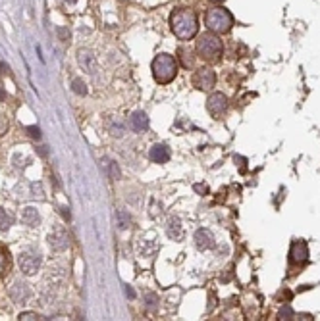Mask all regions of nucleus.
<instances>
[{"instance_id":"obj_1","label":"nucleus","mask_w":320,"mask_h":321,"mask_svg":"<svg viewBox=\"0 0 320 321\" xmlns=\"http://www.w3.org/2000/svg\"><path fill=\"white\" fill-rule=\"evenodd\" d=\"M172 31L179 41H191L199 31L197 14L191 8H179L170 16Z\"/></svg>"},{"instance_id":"obj_2","label":"nucleus","mask_w":320,"mask_h":321,"mask_svg":"<svg viewBox=\"0 0 320 321\" xmlns=\"http://www.w3.org/2000/svg\"><path fill=\"white\" fill-rule=\"evenodd\" d=\"M204 25L211 33L224 35L234 27V16L222 6H214L204 14Z\"/></svg>"},{"instance_id":"obj_3","label":"nucleus","mask_w":320,"mask_h":321,"mask_svg":"<svg viewBox=\"0 0 320 321\" xmlns=\"http://www.w3.org/2000/svg\"><path fill=\"white\" fill-rule=\"evenodd\" d=\"M177 73V64L174 56L170 54H158V56L152 60V77L154 81L160 85H168L176 79Z\"/></svg>"},{"instance_id":"obj_4","label":"nucleus","mask_w":320,"mask_h":321,"mask_svg":"<svg viewBox=\"0 0 320 321\" xmlns=\"http://www.w3.org/2000/svg\"><path fill=\"white\" fill-rule=\"evenodd\" d=\"M224 52V46H222V41H220L216 33H202L197 41V54L202 58V60H209V62H216L220 60Z\"/></svg>"},{"instance_id":"obj_5","label":"nucleus","mask_w":320,"mask_h":321,"mask_svg":"<svg viewBox=\"0 0 320 321\" xmlns=\"http://www.w3.org/2000/svg\"><path fill=\"white\" fill-rule=\"evenodd\" d=\"M207 110H209V114H211L214 119H220V117L227 112V98L222 92H214V94H211L209 100H207Z\"/></svg>"},{"instance_id":"obj_6","label":"nucleus","mask_w":320,"mask_h":321,"mask_svg":"<svg viewBox=\"0 0 320 321\" xmlns=\"http://www.w3.org/2000/svg\"><path fill=\"white\" fill-rule=\"evenodd\" d=\"M17 264L26 275H35L41 267V256L35 254V252H21L17 258Z\"/></svg>"},{"instance_id":"obj_7","label":"nucleus","mask_w":320,"mask_h":321,"mask_svg":"<svg viewBox=\"0 0 320 321\" xmlns=\"http://www.w3.org/2000/svg\"><path fill=\"white\" fill-rule=\"evenodd\" d=\"M193 83L197 89L201 91H211L212 87L216 85V73L212 71L211 67H201L193 77Z\"/></svg>"},{"instance_id":"obj_8","label":"nucleus","mask_w":320,"mask_h":321,"mask_svg":"<svg viewBox=\"0 0 320 321\" xmlns=\"http://www.w3.org/2000/svg\"><path fill=\"white\" fill-rule=\"evenodd\" d=\"M77 62H79V66L83 67V71H87V73H91V75L97 73V69H99L97 56H95L89 48H79L77 50Z\"/></svg>"},{"instance_id":"obj_9","label":"nucleus","mask_w":320,"mask_h":321,"mask_svg":"<svg viewBox=\"0 0 320 321\" xmlns=\"http://www.w3.org/2000/svg\"><path fill=\"white\" fill-rule=\"evenodd\" d=\"M289 260L291 264H305L309 260V246L305 240H293L289 248Z\"/></svg>"},{"instance_id":"obj_10","label":"nucleus","mask_w":320,"mask_h":321,"mask_svg":"<svg viewBox=\"0 0 320 321\" xmlns=\"http://www.w3.org/2000/svg\"><path fill=\"white\" fill-rule=\"evenodd\" d=\"M29 297H31V288H29V285L21 283V281L14 283L12 288H10V298H12L14 302H17V304H24V302H27Z\"/></svg>"},{"instance_id":"obj_11","label":"nucleus","mask_w":320,"mask_h":321,"mask_svg":"<svg viewBox=\"0 0 320 321\" xmlns=\"http://www.w3.org/2000/svg\"><path fill=\"white\" fill-rule=\"evenodd\" d=\"M193 240H195V246L199 248V250H211V248H214V244H216L214 235H212L209 229H199L195 233Z\"/></svg>"},{"instance_id":"obj_12","label":"nucleus","mask_w":320,"mask_h":321,"mask_svg":"<svg viewBox=\"0 0 320 321\" xmlns=\"http://www.w3.org/2000/svg\"><path fill=\"white\" fill-rule=\"evenodd\" d=\"M49 242H51V246L54 248V250L62 252V250H66V248H67V244H70V239H67V233L64 229H56V231H52V233H51Z\"/></svg>"},{"instance_id":"obj_13","label":"nucleus","mask_w":320,"mask_h":321,"mask_svg":"<svg viewBox=\"0 0 320 321\" xmlns=\"http://www.w3.org/2000/svg\"><path fill=\"white\" fill-rule=\"evenodd\" d=\"M129 127L133 129L135 133H143L149 129V115L145 112H135L131 117H129Z\"/></svg>"},{"instance_id":"obj_14","label":"nucleus","mask_w":320,"mask_h":321,"mask_svg":"<svg viewBox=\"0 0 320 321\" xmlns=\"http://www.w3.org/2000/svg\"><path fill=\"white\" fill-rule=\"evenodd\" d=\"M106 129H108V133L112 137H118L120 139L126 133V124L120 117H116V115H110V117H106Z\"/></svg>"},{"instance_id":"obj_15","label":"nucleus","mask_w":320,"mask_h":321,"mask_svg":"<svg viewBox=\"0 0 320 321\" xmlns=\"http://www.w3.org/2000/svg\"><path fill=\"white\" fill-rule=\"evenodd\" d=\"M149 156H151V160L154 164H166L170 160V150L166 144H154L151 149V152H149Z\"/></svg>"},{"instance_id":"obj_16","label":"nucleus","mask_w":320,"mask_h":321,"mask_svg":"<svg viewBox=\"0 0 320 321\" xmlns=\"http://www.w3.org/2000/svg\"><path fill=\"white\" fill-rule=\"evenodd\" d=\"M21 221L29 225V227H37L39 221H41V217H39V212L35 210V208H26L24 212H21Z\"/></svg>"},{"instance_id":"obj_17","label":"nucleus","mask_w":320,"mask_h":321,"mask_svg":"<svg viewBox=\"0 0 320 321\" xmlns=\"http://www.w3.org/2000/svg\"><path fill=\"white\" fill-rule=\"evenodd\" d=\"M168 235H170V239H174V240H179L184 237V227H181V221H179L177 217H172L168 221Z\"/></svg>"},{"instance_id":"obj_18","label":"nucleus","mask_w":320,"mask_h":321,"mask_svg":"<svg viewBox=\"0 0 320 321\" xmlns=\"http://www.w3.org/2000/svg\"><path fill=\"white\" fill-rule=\"evenodd\" d=\"M116 221H118V229L124 231L131 225V217H129V214H127L126 210H118L116 212Z\"/></svg>"},{"instance_id":"obj_19","label":"nucleus","mask_w":320,"mask_h":321,"mask_svg":"<svg viewBox=\"0 0 320 321\" xmlns=\"http://www.w3.org/2000/svg\"><path fill=\"white\" fill-rule=\"evenodd\" d=\"M177 54H179V60H181L184 67H187V69H189V67L193 66V54H191V52H189L187 48H179V52H177Z\"/></svg>"},{"instance_id":"obj_20","label":"nucleus","mask_w":320,"mask_h":321,"mask_svg":"<svg viewBox=\"0 0 320 321\" xmlns=\"http://www.w3.org/2000/svg\"><path fill=\"white\" fill-rule=\"evenodd\" d=\"M12 227V215L0 208V231H8Z\"/></svg>"},{"instance_id":"obj_21","label":"nucleus","mask_w":320,"mask_h":321,"mask_svg":"<svg viewBox=\"0 0 320 321\" xmlns=\"http://www.w3.org/2000/svg\"><path fill=\"white\" fill-rule=\"evenodd\" d=\"M104 165H106V169H108V175H110V179H120V167L116 162H108V160H104Z\"/></svg>"},{"instance_id":"obj_22","label":"nucleus","mask_w":320,"mask_h":321,"mask_svg":"<svg viewBox=\"0 0 320 321\" xmlns=\"http://www.w3.org/2000/svg\"><path fill=\"white\" fill-rule=\"evenodd\" d=\"M72 91L76 92V94H79V96L87 94V85L83 83V79H74L72 81Z\"/></svg>"},{"instance_id":"obj_23","label":"nucleus","mask_w":320,"mask_h":321,"mask_svg":"<svg viewBox=\"0 0 320 321\" xmlns=\"http://www.w3.org/2000/svg\"><path fill=\"white\" fill-rule=\"evenodd\" d=\"M8 265H10V260H8V252H4L2 248H0V277L4 275V273L8 271Z\"/></svg>"},{"instance_id":"obj_24","label":"nucleus","mask_w":320,"mask_h":321,"mask_svg":"<svg viewBox=\"0 0 320 321\" xmlns=\"http://www.w3.org/2000/svg\"><path fill=\"white\" fill-rule=\"evenodd\" d=\"M293 310H291V306H284V308H282V310H280L278 312V319H293Z\"/></svg>"},{"instance_id":"obj_25","label":"nucleus","mask_w":320,"mask_h":321,"mask_svg":"<svg viewBox=\"0 0 320 321\" xmlns=\"http://www.w3.org/2000/svg\"><path fill=\"white\" fill-rule=\"evenodd\" d=\"M17 319L19 321H35V319H41V317H39L35 312H24L17 315Z\"/></svg>"},{"instance_id":"obj_26","label":"nucleus","mask_w":320,"mask_h":321,"mask_svg":"<svg viewBox=\"0 0 320 321\" xmlns=\"http://www.w3.org/2000/svg\"><path fill=\"white\" fill-rule=\"evenodd\" d=\"M27 133H29V137L31 139H41V129L39 127H35V125H31V127H27Z\"/></svg>"},{"instance_id":"obj_27","label":"nucleus","mask_w":320,"mask_h":321,"mask_svg":"<svg viewBox=\"0 0 320 321\" xmlns=\"http://www.w3.org/2000/svg\"><path fill=\"white\" fill-rule=\"evenodd\" d=\"M6 131H8V119H6V115L0 114V137Z\"/></svg>"},{"instance_id":"obj_28","label":"nucleus","mask_w":320,"mask_h":321,"mask_svg":"<svg viewBox=\"0 0 320 321\" xmlns=\"http://www.w3.org/2000/svg\"><path fill=\"white\" fill-rule=\"evenodd\" d=\"M193 189L199 192V194H207L209 192V187H204V185H201V183H197V185H193Z\"/></svg>"},{"instance_id":"obj_29","label":"nucleus","mask_w":320,"mask_h":321,"mask_svg":"<svg viewBox=\"0 0 320 321\" xmlns=\"http://www.w3.org/2000/svg\"><path fill=\"white\" fill-rule=\"evenodd\" d=\"M60 214L64 215V219H66V221H70V210H67L66 206H62V208H60Z\"/></svg>"},{"instance_id":"obj_30","label":"nucleus","mask_w":320,"mask_h":321,"mask_svg":"<svg viewBox=\"0 0 320 321\" xmlns=\"http://www.w3.org/2000/svg\"><path fill=\"white\" fill-rule=\"evenodd\" d=\"M154 300H156V297H154V294H149V302H147L149 308H154Z\"/></svg>"},{"instance_id":"obj_31","label":"nucleus","mask_w":320,"mask_h":321,"mask_svg":"<svg viewBox=\"0 0 320 321\" xmlns=\"http://www.w3.org/2000/svg\"><path fill=\"white\" fill-rule=\"evenodd\" d=\"M58 33H60V37H62V39H70V33H67L66 29H58Z\"/></svg>"},{"instance_id":"obj_32","label":"nucleus","mask_w":320,"mask_h":321,"mask_svg":"<svg viewBox=\"0 0 320 321\" xmlns=\"http://www.w3.org/2000/svg\"><path fill=\"white\" fill-rule=\"evenodd\" d=\"M2 73H8V66L0 62V75H2Z\"/></svg>"},{"instance_id":"obj_33","label":"nucleus","mask_w":320,"mask_h":321,"mask_svg":"<svg viewBox=\"0 0 320 321\" xmlns=\"http://www.w3.org/2000/svg\"><path fill=\"white\" fill-rule=\"evenodd\" d=\"M39 154H41V156H47V154H49L47 146H41V149H39Z\"/></svg>"},{"instance_id":"obj_34","label":"nucleus","mask_w":320,"mask_h":321,"mask_svg":"<svg viewBox=\"0 0 320 321\" xmlns=\"http://www.w3.org/2000/svg\"><path fill=\"white\" fill-rule=\"evenodd\" d=\"M126 292H127V297H131V298H133V297H135L133 288H129V287H127V288H126Z\"/></svg>"},{"instance_id":"obj_35","label":"nucleus","mask_w":320,"mask_h":321,"mask_svg":"<svg viewBox=\"0 0 320 321\" xmlns=\"http://www.w3.org/2000/svg\"><path fill=\"white\" fill-rule=\"evenodd\" d=\"M64 2H66V4H67V6H72V4H76V2H77V0H64Z\"/></svg>"},{"instance_id":"obj_36","label":"nucleus","mask_w":320,"mask_h":321,"mask_svg":"<svg viewBox=\"0 0 320 321\" xmlns=\"http://www.w3.org/2000/svg\"><path fill=\"white\" fill-rule=\"evenodd\" d=\"M4 98H6V92L0 89V100H4Z\"/></svg>"},{"instance_id":"obj_37","label":"nucleus","mask_w":320,"mask_h":321,"mask_svg":"<svg viewBox=\"0 0 320 321\" xmlns=\"http://www.w3.org/2000/svg\"><path fill=\"white\" fill-rule=\"evenodd\" d=\"M212 2H224V0H212Z\"/></svg>"}]
</instances>
